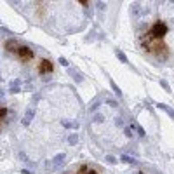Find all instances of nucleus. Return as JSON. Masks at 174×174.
Listing matches in <instances>:
<instances>
[{
	"label": "nucleus",
	"instance_id": "393cba45",
	"mask_svg": "<svg viewBox=\"0 0 174 174\" xmlns=\"http://www.w3.org/2000/svg\"><path fill=\"white\" fill-rule=\"evenodd\" d=\"M115 125H118V127H124V120L120 118V117H117V118H115Z\"/></svg>",
	"mask_w": 174,
	"mask_h": 174
},
{
	"label": "nucleus",
	"instance_id": "7c9ffc66",
	"mask_svg": "<svg viewBox=\"0 0 174 174\" xmlns=\"http://www.w3.org/2000/svg\"><path fill=\"white\" fill-rule=\"evenodd\" d=\"M24 89H26V91H33V85H31V84H28V82H26V87H24Z\"/></svg>",
	"mask_w": 174,
	"mask_h": 174
},
{
	"label": "nucleus",
	"instance_id": "cd10ccee",
	"mask_svg": "<svg viewBox=\"0 0 174 174\" xmlns=\"http://www.w3.org/2000/svg\"><path fill=\"white\" fill-rule=\"evenodd\" d=\"M5 115H7V110H5V108H0V118L5 117Z\"/></svg>",
	"mask_w": 174,
	"mask_h": 174
},
{
	"label": "nucleus",
	"instance_id": "1a4fd4ad",
	"mask_svg": "<svg viewBox=\"0 0 174 174\" xmlns=\"http://www.w3.org/2000/svg\"><path fill=\"white\" fill-rule=\"evenodd\" d=\"M157 108H158V110H164V112L174 120V110L171 108V106H167V104H164V103H157Z\"/></svg>",
	"mask_w": 174,
	"mask_h": 174
},
{
	"label": "nucleus",
	"instance_id": "39448f33",
	"mask_svg": "<svg viewBox=\"0 0 174 174\" xmlns=\"http://www.w3.org/2000/svg\"><path fill=\"white\" fill-rule=\"evenodd\" d=\"M19 91H21V80H19V78L10 80V85H9V92H10V94H18Z\"/></svg>",
	"mask_w": 174,
	"mask_h": 174
},
{
	"label": "nucleus",
	"instance_id": "ddd939ff",
	"mask_svg": "<svg viewBox=\"0 0 174 174\" xmlns=\"http://www.w3.org/2000/svg\"><path fill=\"white\" fill-rule=\"evenodd\" d=\"M99 106H101V101L98 99V101H94L91 106H89V112H91V113H98V112H99Z\"/></svg>",
	"mask_w": 174,
	"mask_h": 174
},
{
	"label": "nucleus",
	"instance_id": "9b49d317",
	"mask_svg": "<svg viewBox=\"0 0 174 174\" xmlns=\"http://www.w3.org/2000/svg\"><path fill=\"white\" fill-rule=\"evenodd\" d=\"M61 125L64 129H78L80 127L78 122H75V120H61Z\"/></svg>",
	"mask_w": 174,
	"mask_h": 174
},
{
	"label": "nucleus",
	"instance_id": "dca6fc26",
	"mask_svg": "<svg viewBox=\"0 0 174 174\" xmlns=\"http://www.w3.org/2000/svg\"><path fill=\"white\" fill-rule=\"evenodd\" d=\"M66 143L68 144H77L78 143V136H77V134H70V136H68V138H66Z\"/></svg>",
	"mask_w": 174,
	"mask_h": 174
},
{
	"label": "nucleus",
	"instance_id": "2f4dec72",
	"mask_svg": "<svg viewBox=\"0 0 174 174\" xmlns=\"http://www.w3.org/2000/svg\"><path fill=\"white\" fill-rule=\"evenodd\" d=\"M4 96H5V91H4V89L0 87V98H4Z\"/></svg>",
	"mask_w": 174,
	"mask_h": 174
},
{
	"label": "nucleus",
	"instance_id": "6e6552de",
	"mask_svg": "<svg viewBox=\"0 0 174 174\" xmlns=\"http://www.w3.org/2000/svg\"><path fill=\"white\" fill-rule=\"evenodd\" d=\"M5 49L9 52H16L18 49H19V44H18V40H14V39H10V40L5 42Z\"/></svg>",
	"mask_w": 174,
	"mask_h": 174
},
{
	"label": "nucleus",
	"instance_id": "f3484780",
	"mask_svg": "<svg viewBox=\"0 0 174 174\" xmlns=\"http://www.w3.org/2000/svg\"><path fill=\"white\" fill-rule=\"evenodd\" d=\"M141 12H143V10H141V5H139V4H134L133 5V14L134 16H141Z\"/></svg>",
	"mask_w": 174,
	"mask_h": 174
},
{
	"label": "nucleus",
	"instance_id": "c756f323",
	"mask_svg": "<svg viewBox=\"0 0 174 174\" xmlns=\"http://www.w3.org/2000/svg\"><path fill=\"white\" fill-rule=\"evenodd\" d=\"M21 174H35L33 171H28V169H21Z\"/></svg>",
	"mask_w": 174,
	"mask_h": 174
},
{
	"label": "nucleus",
	"instance_id": "0eeeda50",
	"mask_svg": "<svg viewBox=\"0 0 174 174\" xmlns=\"http://www.w3.org/2000/svg\"><path fill=\"white\" fill-rule=\"evenodd\" d=\"M68 75H70V77H72V78H73V80H75L77 84H82V82H84V77H82V75H80L78 72H77L75 68H68Z\"/></svg>",
	"mask_w": 174,
	"mask_h": 174
},
{
	"label": "nucleus",
	"instance_id": "5701e85b",
	"mask_svg": "<svg viewBox=\"0 0 174 174\" xmlns=\"http://www.w3.org/2000/svg\"><path fill=\"white\" fill-rule=\"evenodd\" d=\"M59 64H61V66H64V68H70V63L66 61L64 58H59Z\"/></svg>",
	"mask_w": 174,
	"mask_h": 174
},
{
	"label": "nucleus",
	"instance_id": "4468645a",
	"mask_svg": "<svg viewBox=\"0 0 174 174\" xmlns=\"http://www.w3.org/2000/svg\"><path fill=\"white\" fill-rule=\"evenodd\" d=\"M110 85H112V91L115 92V96H117V98H122V91H120V87H118V85H117V84L113 82H110Z\"/></svg>",
	"mask_w": 174,
	"mask_h": 174
},
{
	"label": "nucleus",
	"instance_id": "7ed1b4c3",
	"mask_svg": "<svg viewBox=\"0 0 174 174\" xmlns=\"http://www.w3.org/2000/svg\"><path fill=\"white\" fill-rule=\"evenodd\" d=\"M35 113H37L35 108H28L26 113H24V117L21 118V125H24V127H26V125H30L31 120H33V117H35Z\"/></svg>",
	"mask_w": 174,
	"mask_h": 174
},
{
	"label": "nucleus",
	"instance_id": "c85d7f7f",
	"mask_svg": "<svg viewBox=\"0 0 174 174\" xmlns=\"http://www.w3.org/2000/svg\"><path fill=\"white\" fill-rule=\"evenodd\" d=\"M44 165H45L47 169H51V167H52V160H45V164H44Z\"/></svg>",
	"mask_w": 174,
	"mask_h": 174
},
{
	"label": "nucleus",
	"instance_id": "4be33fe9",
	"mask_svg": "<svg viewBox=\"0 0 174 174\" xmlns=\"http://www.w3.org/2000/svg\"><path fill=\"white\" fill-rule=\"evenodd\" d=\"M160 85H162V89H164V91L171 92V87H169V84L165 82V80H160Z\"/></svg>",
	"mask_w": 174,
	"mask_h": 174
},
{
	"label": "nucleus",
	"instance_id": "aec40b11",
	"mask_svg": "<svg viewBox=\"0 0 174 174\" xmlns=\"http://www.w3.org/2000/svg\"><path fill=\"white\" fill-rule=\"evenodd\" d=\"M106 104L112 106V108H118V103L115 101V99H106Z\"/></svg>",
	"mask_w": 174,
	"mask_h": 174
},
{
	"label": "nucleus",
	"instance_id": "6ab92c4d",
	"mask_svg": "<svg viewBox=\"0 0 174 174\" xmlns=\"http://www.w3.org/2000/svg\"><path fill=\"white\" fill-rule=\"evenodd\" d=\"M19 158L23 160V162H26V164H31L30 160H28V155L24 153V152H19Z\"/></svg>",
	"mask_w": 174,
	"mask_h": 174
},
{
	"label": "nucleus",
	"instance_id": "f8f14e48",
	"mask_svg": "<svg viewBox=\"0 0 174 174\" xmlns=\"http://www.w3.org/2000/svg\"><path fill=\"white\" fill-rule=\"evenodd\" d=\"M92 122L94 124H103L104 122V115H103V113H94V117H92Z\"/></svg>",
	"mask_w": 174,
	"mask_h": 174
},
{
	"label": "nucleus",
	"instance_id": "a878e982",
	"mask_svg": "<svg viewBox=\"0 0 174 174\" xmlns=\"http://www.w3.org/2000/svg\"><path fill=\"white\" fill-rule=\"evenodd\" d=\"M124 134H125L127 138H133V133H131V129H129V127H124Z\"/></svg>",
	"mask_w": 174,
	"mask_h": 174
},
{
	"label": "nucleus",
	"instance_id": "f704fd0d",
	"mask_svg": "<svg viewBox=\"0 0 174 174\" xmlns=\"http://www.w3.org/2000/svg\"><path fill=\"white\" fill-rule=\"evenodd\" d=\"M139 174H143V173H139Z\"/></svg>",
	"mask_w": 174,
	"mask_h": 174
},
{
	"label": "nucleus",
	"instance_id": "473e14b6",
	"mask_svg": "<svg viewBox=\"0 0 174 174\" xmlns=\"http://www.w3.org/2000/svg\"><path fill=\"white\" fill-rule=\"evenodd\" d=\"M85 174H98V173H96L94 169H89V171H87V173H85Z\"/></svg>",
	"mask_w": 174,
	"mask_h": 174
},
{
	"label": "nucleus",
	"instance_id": "423d86ee",
	"mask_svg": "<svg viewBox=\"0 0 174 174\" xmlns=\"http://www.w3.org/2000/svg\"><path fill=\"white\" fill-rule=\"evenodd\" d=\"M64 158H66V155H64V153H58L54 158H52V165H54L56 169H61V167H63V162H64Z\"/></svg>",
	"mask_w": 174,
	"mask_h": 174
},
{
	"label": "nucleus",
	"instance_id": "2eb2a0df",
	"mask_svg": "<svg viewBox=\"0 0 174 174\" xmlns=\"http://www.w3.org/2000/svg\"><path fill=\"white\" fill-rule=\"evenodd\" d=\"M115 54H117V58H118V61H120V63H125V64L129 63V59H127V56H125V54H124L122 51H118V49H117V51H115Z\"/></svg>",
	"mask_w": 174,
	"mask_h": 174
},
{
	"label": "nucleus",
	"instance_id": "f257e3e1",
	"mask_svg": "<svg viewBox=\"0 0 174 174\" xmlns=\"http://www.w3.org/2000/svg\"><path fill=\"white\" fill-rule=\"evenodd\" d=\"M167 31H169V26H167L165 23H162V21H157L153 26L150 28V31H148V37H150V39H157V40H160V39L164 37Z\"/></svg>",
	"mask_w": 174,
	"mask_h": 174
},
{
	"label": "nucleus",
	"instance_id": "412c9836",
	"mask_svg": "<svg viewBox=\"0 0 174 174\" xmlns=\"http://www.w3.org/2000/svg\"><path fill=\"white\" fill-rule=\"evenodd\" d=\"M106 162H108V164H117V158H115V157H113V155H106Z\"/></svg>",
	"mask_w": 174,
	"mask_h": 174
},
{
	"label": "nucleus",
	"instance_id": "bb28decb",
	"mask_svg": "<svg viewBox=\"0 0 174 174\" xmlns=\"http://www.w3.org/2000/svg\"><path fill=\"white\" fill-rule=\"evenodd\" d=\"M31 101L35 103V104H37V103L40 101V94H33V98H31Z\"/></svg>",
	"mask_w": 174,
	"mask_h": 174
},
{
	"label": "nucleus",
	"instance_id": "72a5a7b5",
	"mask_svg": "<svg viewBox=\"0 0 174 174\" xmlns=\"http://www.w3.org/2000/svg\"><path fill=\"white\" fill-rule=\"evenodd\" d=\"M0 82H2V73H0Z\"/></svg>",
	"mask_w": 174,
	"mask_h": 174
},
{
	"label": "nucleus",
	"instance_id": "20e7f679",
	"mask_svg": "<svg viewBox=\"0 0 174 174\" xmlns=\"http://www.w3.org/2000/svg\"><path fill=\"white\" fill-rule=\"evenodd\" d=\"M39 68H40V75L42 73H51L54 70V66H52V63L49 59H42L40 64H39Z\"/></svg>",
	"mask_w": 174,
	"mask_h": 174
},
{
	"label": "nucleus",
	"instance_id": "a211bd4d",
	"mask_svg": "<svg viewBox=\"0 0 174 174\" xmlns=\"http://www.w3.org/2000/svg\"><path fill=\"white\" fill-rule=\"evenodd\" d=\"M96 9L99 10V12H104V10H106V4H104V2H98V4H96Z\"/></svg>",
	"mask_w": 174,
	"mask_h": 174
},
{
	"label": "nucleus",
	"instance_id": "f03ea898",
	"mask_svg": "<svg viewBox=\"0 0 174 174\" xmlns=\"http://www.w3.org/2000/svg\"><path fill=\"white\" fill-rule=\"evenodd\" d=\"M16 54L19 56V59L21 61H30V59H33V51H31L28 45H19V49L16 51Z\"/></svg>",
	"mask_w": 174,
	"mask_h": 174
},
{
	"label": "nucleus",
	"instance_id": "9d476101",
	"mask_svg": "<svg viewBox=\"0 0 174 174\" xmlns=\"http://www.w3.org/2000/svg\"><path fill=\"white\" fill-rule=\"evenodd\" d=\"M120 162L129 164V165H136V164H138V160H136L134 157H131V155H127V153H124L122 157H120Z\"/></svg>",
	"mask_w": 174,
	"mask_h": 174
},
{
	"label": "nucleus",
	"instance_id": "b1692460",
	"mask_svg": "<svg viewBox=\"0 0 174 174\" xmlns=\"http://www.w3.org/2000/svg\"><path fill=\"white\" fill-rule=\"evenodd\" d=\"M136 131H138V134H139L141 138H144V136H146V133H144V129L141 127V125H138V129H136Z\"/></svg>",
	"mask_w": 174,
	"mask_h": 174
}]
</instances>
